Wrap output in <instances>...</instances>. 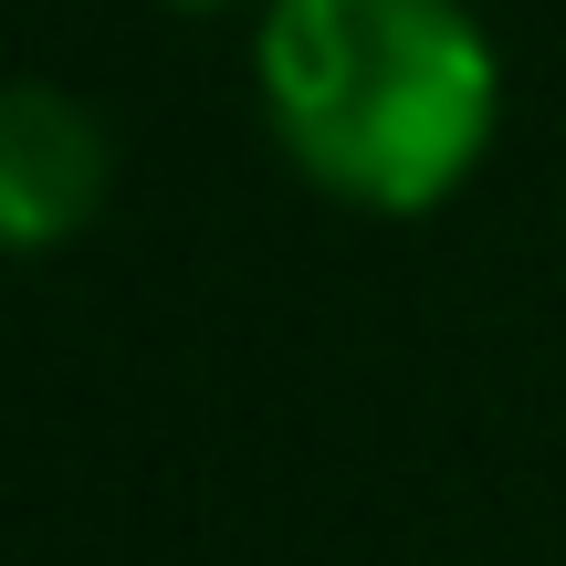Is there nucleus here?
Instances as JSON below:
<instances>
[{"label":"nucleus","instance_id":"1","mask_svg":"<svg viewBox=\"0 0 566 566\" xmlns=\"http://www.w3.org/2000/svg\"><path fill=\"white\" fill-rule=\"evenodd\" d=\"M273 147L367 221H420L504 126V63L462 0H263L252 32Z\"/></svg>","mask_w":566,"mask_h":566},{"label":"nucleus","instance_id":"2","mask_svg":"<svg viewBox=\"0 0 566 566\" xmlns=\"http://www.w3.org/2000/svg\"><path fill=\"white\" fill-rule=\"evenodd\" d=\"M105 179H116V158H105L95 105H74L42 74L0 95V231H11V252L74 242L105 210Z\"/></svg>","mask_w":566,"mask_h":566},{"label":"nucleus","instance_id":"3","mask_svg":"<svg viewBox=\"0 0 566 566\" xmlns=\"http://www.w3.org/2000/svg\"><path fill=\"white\" fill-rule=\"evenodd\" d=\"M168 11H221V0H168Z\"/></svg>","mask_w":566,"mask_h":566}]
</instances>
